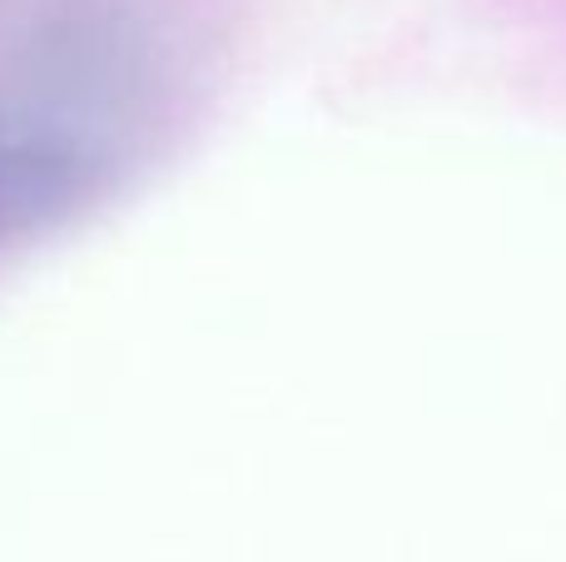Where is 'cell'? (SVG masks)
<instances>
[]
</instances>
